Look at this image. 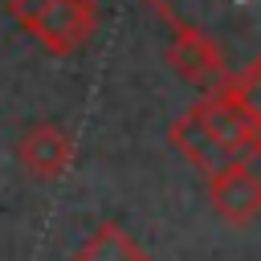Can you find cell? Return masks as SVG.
Returning a JSON list of instances; mask_svg holds the SVG:
<instances>
[{
    "label": "cell",
    "mask_w": 261,
    "mask_h": 261,
    "mask_svg": "<svg viewBox=\"0 0 261 261\" xmlns=\"http://www.w3.org/2000/svg\"><path fill=\"white\" fill-rule=\"evenodd\" d=\"M73 261H143V249L135 245V237L114 224V220H102L94 224V232L82 241V249L73 253Z\"/></svg>",
    "instance_id": "cell-6"
},
{
    "label": "cell",
    "mask_w": 261,
    "mask_h": 261,
    "mask_svg": "<svg viewBox=\"0 0 261 261\" xmlns=\"http://www.w3.org/2000/svg\"><path fill=\"white\" fill-rule=\"evenodd\" d=\"M143 261H151V257H143Z\"/></svg>",
    "instance_id": "cell-7"
},
{
    "label": "cell",
    "mask_w": 261,
    "mask_h": 261,
    "mask_svg": "<svg viewBox=\"0 0 261 261\" xmlns=\"http://www.w3.org/2000/svg\"><path fill=\"white\" fill-rule=\"evenodd\" d=\"M167 143L200 171L212 175L228 163H253L261 151V106H257V65L228 73L224 86L208 90L200 102L171 122Z\"/></svg>",
    "instance_id": "cell-1"
},
{
    "label": "cell",
    "mask_w": 261,
    "mask_h": 261,
    "mask_svg": "<svg viewBox=\"0 0 261 261\" xmlns=\"http://www.w3.org/2000/svg\"><path fill=\"white\" fill-rule=\"evenodd\" d=\"M4 8L49 57L82 53L102 20L98 0H8Z\"/></svg>",
    "instance_id": "cell-2"
},
{
    "label": "cell",
    "mask_w": 261,
    "mask_h": 261,
    "mask_svg": "<svg viewBox=\"0 0 261 261\" xmlns=\"http://www.w3.org/2000/svg\"><path fill=\"white\" fill-rule=\"evenodd\" d=\"M16 159H20L24 175H33V179H41V184L57 179V175L69 167V159H73V135H69V126L57 122V118H37V122H29V126L20 130Z\"/></svg>",
    "instance_id": "cell-4"
},
{
    "label": "cell",
    "mask_w": 261,
    "mask_h": 261,
    "mask_svg": "<svg viewBox=\"0 0 261 261\" xmlns=\"http://www.w3.org/2000/svg\"><path fill=\"white\" fill-rule=\"evenodd\" d=\"M171 29H175V37H171V45H167V65L188 82V86H196V90H216V86H224L228 82V61H224V49L204 33V29H196V24H188L184 16H175V20H167Z\"/></svg>",
    "instance_id": "cell-3"
},
{
    "label": "cell",
    "mask_w": 261,
    "mask_h": 261,
    "mask_svg": "<svg viewBox=\"0 0 261 261\" xmlns=\"http://www.w3.org/2000/svg\"><path fill=\"white\" fill-rule=\"evenodd\" d=\"M208 179V200L216 208L220 220L228 224H253L257 212H261V179L253 171V163H228Z\"/></svg>",
    "instance_id": "cell-5"
}]
</instances>
